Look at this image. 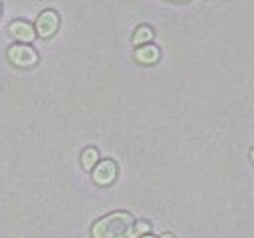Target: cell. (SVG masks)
Instances as JSON below:
<instances>
[{
	"mask_svg": "<svg viewBox=\"0 0 254 238\" xmlns=\"http://www.w3.org/2000/svg\"><path fill=\"white\" fill-rule=\"evenodd\" d=\"M58 26H60L58 14H56L54 10H44V12L38 16V20H36V34H38L40 38H50V36L56 34Z\"/></svg>",
	"mask_w": 254,
	"mask_h": 238,
	"instance_id": "obj_4",
	"label": "cell"
},
{
	"mask_svg": "<svg viewBox=\"0 0 254 238\" xmlns=\"http://www.w3.org/2000/svg\"><path fill=\"white\" fill-rule=\"evenodd\" d=\"M99 153H97V149H93V147H87L83 153H81V165H83V169H93L99 161Z\"/></svg>",
	"mask_w": 254,
	"mask_h": 238,
	"instance_id": "obj_7",
	"label": "cell"
},
{
	"mask_svg": "<svg viewBox=\"0 0 254 238\" xmlns=\"http://www.w3.org/2000/svg\"><path fill=\"white\" fill-rule=\"evenodd\" d=\"M91 177H93V182H95V184H101V186L111 184V182L115 180V177H117V165H115L111 159L99 161V163L93 167Z\"/></svg>",
	"mask_w": 254,
	"mask_h": 238,
	"instance_id": "obj_3",
	"label": "cell"
},
{
	"mask_svg": "<svg viewBox=\"0 0 254 238\" xmlns=\"http://www.w3.org/2000/svg\"><path fill=\"white\" fill-rule=\"evenodd\" d=\"M135 220L129 212L117 210L99 218L91 226V238H127L133 232Z\"/></svg>",
	"mask_w": 254,
	"mask_h": 238,
	"instance_id": "obj_1",
	"label": "cell"
},
{
	"mask_svg": "<svg viewBox=\"0 0 254 238\" xmlns=\"http://www.w3.org/2000/svg\"><path fill=\"white\" fill-rule=\"evenodd\" d=\"M139 238H153V236H149V234H143V236H139Z\"/></svg>",
	"mask_w": 254,
	"mask_h": 238,
	"instance_id": "obj_12",
	"label": "cell"
},
{
	"mask_svg": "<svg viewBox=\"0 0 254 238\" xmlns=\"http://www.w3.org/2000/svg\"><path fill=\"white\" fill-rule=\"evenodd\" d=\"M8 60L18 67H32L38 61V54L26 44H16L8 50Z\"/></svg>",
	"mask_w": 254,
	"mask_h": 238,
	"instance_id": "obj_2",
	"label": "cell"
},
{
	"mask_svg": "<svg viewBox=\"0 0 254 238\" xmlns=\"http://www.w3.org/2000/svg\"><path fill=\"white\" fill-rule=\"evenodd\" d=\"M135 60L141 61V63H153V61L159 60V48L151 46V44H145L143 48H139L135 52Z\"/></svg>",
	"mask_w": 254,
	"mask_h": 238,
	"instance_id": "obj_6",
	"label": "cell"
},
{
	"mask_svg": "<svg viewBox=\"0 0 254 238\" xmlns=\"http://www.w3.org/2000/svg\"><path fill=\"white\" fill-rule=\"evenodd\" d=\"M175 2H185V0H175Z\"/></svg>",
	"mask_w": 254,
	"mask_h": 238,
	"instance_id": "obj_13",
	"label": "cell"
},
{
	"mask_svg": "<svg viewBox=\"0 0 254 238\" xmlns=\"http://www.w3.org/2000/svg\"><path fill=\"white\" fill-rule=\"evenodd\" d=\"M161 238H175V236H173V234H169V232H167V234H163V236H161Z\"/></svg>",
	"mask_w": 254,
	"mask_h": 238,
	"instance_id": "obj_10",
	"label": "cell"
},
{
	"mask_svg": "<svg viewBox=\"0 0 254 238\" xmlns=\"http://www.w3.org/2000/svg\"><path fill=\"white\" fill-rule=\"evenodd\" d=\"M10 34H12V38H16L22 44H28V42H32L36 38L34 28L28 22H22V20H16V22L10 24Z\"/></svg>",
	"mask_w": 254,
	"mask_h": 238,
	"instance_id": "obj_5",
	"label": "cell"
},
{
	"mask_svg": "<svg viewBox=\"0 0 254 238\" xmlns=\"http://www.w3.org/2000/svg\"><path fill=\"white\" fill-rule=\"evenodd\" d=\"M250 159H252V163H254V147H252V151H250Z\"/></svg>",
	"mask_w": 254,
	"mask_h": 238,
	"instance_id": "obj_11",
	"label": "cell"
},
{
	"mask_svg": "<svg viewBox=\"0 0 254 238\" xmlns=\"http://www.w3.org/2000/svg\"><path fill=\"white\" fill-rule=\"evenodd\" d=\"M133 228H135V234H137V236H143V234L149 232V224H147V222H137Z\"/></svg>",
	"mask_w": 254,
	"mask_h": 238,
	"instance_id": "obj_9",
	"label": "cell"
},
{
	"mask_svg": "<svg viewBox=\"0 0 254 238\" xmlns=\"http://www.w3.org/2000/svg\"><path fill=\"white\" fill-rule=\"evenodd\" d=\"M153 38V30L149 26H139L133 34V44L135 46H141V44H147L149 40Z\"/></svg>",
	"mask_w": 254,
	"mask_h": 238,
	"instance_id": "obj_8",
	"label": "cell"
}]
</instances>
